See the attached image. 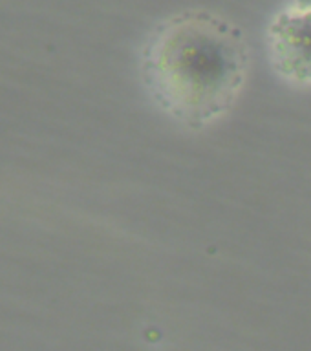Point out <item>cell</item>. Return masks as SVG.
<instances>
[{
    "label": "cell",
    "instance_id": "6da1fadb",
    "mask_svg": "<svg viewBox=\"0 0 311 351\" xmlns=\"http://www.w3.org/2000/svg\"><path fill=\"white\" fill-rule=\"evenodd\" d=\"M240 32L207 13L176 16L143 51L141 71L154 101L181 125L205 126L233 106L246 81Z\"/></svg>",
    "mask_w": 311,
    "mask_h": 351
},
{
    "label": "cell",
    "instance_id": "7a4b0ae2",
    "mask_svg": "<svg viewBox=\"0 0 311 351\" xmlns=\"http://www.w3.org/2000/svg\"><path fill=\"white\" fill-rule=\"evenodd\" d=\"M268 53L275 71L295 84H311V13L291 5L268 27Z\"/></svg>",
    "mask_w": 311,
    "mask_h": 351
},
{
    "label": "cell",
    "instance_id": "3957f363",
    "mask_svg": "<svg viewBox=\"0 0 311 351\" xmlns=\"http://www.w3.org/2000/svg\"><path fill=\"white\" fill-rule=\"evenodd\" d=\"M293 8H299V10L310 11L311 13V0H293Z\"/></svg>",
    "mask_w": 311,
    "mask_h": 351
}]
</instances>
